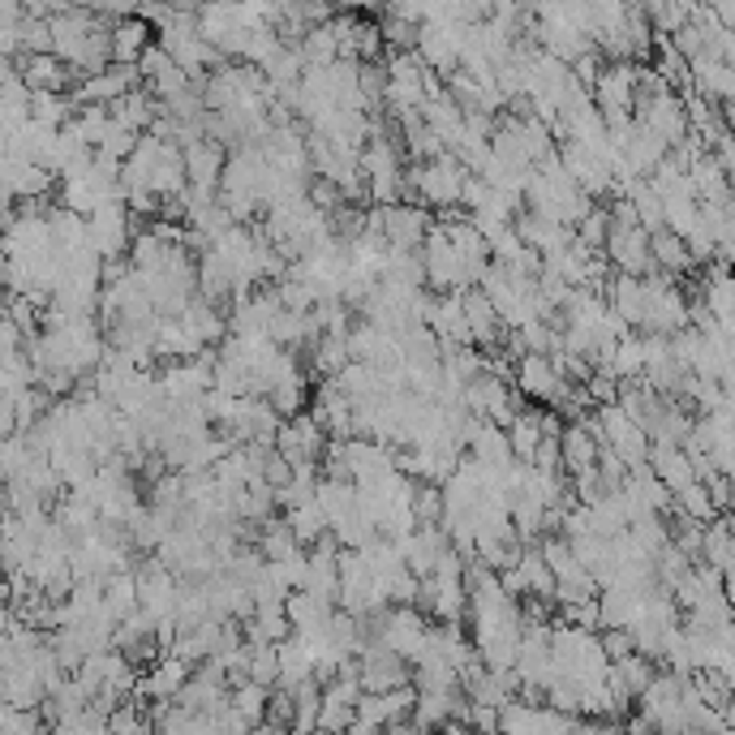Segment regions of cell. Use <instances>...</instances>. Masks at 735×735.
Listing matches in <instances>:
<instances>
[{"mask_svg":"<svg viewBox=\"0 0 735 735\" xmlns=\"http://www.w3.org/2000/svg\"><path fill=\"white\" fill-rule=\"evenodd\" d=\"M602 258L606 267H615V276H632V280L659 276L650 263V232H641L637 224H611L602 241Z\"/></svg>","mask_w":735,"mask_h":735,"instance_id":"6da1fadb","label":"cell"},{"mask_svg":"<svg viewBox=\"0 0 735 735\" xmlns=\"http://www.w3.org/2000/svg\"><path fill=\"white\" fill-rule=\"evenodd\" d=\"M632 121L646 134H654L666 150L684 147V138H688V117H684V104H679L675 91L650 95V99H632Z\"/></svg>","mask_w":735,"mask_h":735,"instance_id":"7a4b0ae2","label":"cell"},{"mask_svg":"<svg viewBox=\"0 0 735 735\" xmlns=\"http://www.w3.org/2000/svg\"><path fill=\"white\" fill-rule=\"evenodd\" d=\"M593 422H598V439L606 451H615L628 469H637V465H646V451H650V435L637 426V422H628L624 413H619V405H602V409H593Z\"/></svg>","mask_w":735,"mask_h":735,"instance_id":"3957f363","label":"cell"},{"mask_svg":"<svg viewBox=\"0 0 735 735\" xmlns=\"http://www.w3.org/2000/svg\"><path fill=\"white\" fill-rule=\"evenodd\" d=\"M276 456L297 469V465H318L323 460V447H327V435L318 431V422L310 418V413H297L289 422H280V431H276Z\"/></svg>","mask_w":735,"mask_h":735,"instance_id":"277c9868","label":"cell"},{"mask_svg":"<svg viewBox=\"0 0 735 735\" xmlns=\"http://www.w3.org/2000/svg\"><path fill=\"white\" fill-rule=\"evenodd\" d=\"M383 241L387 250H400V254H418L426 232L435 228V216L418 203H396V207H383Z\"/></svg>","mask_w":735,"mask_h":735,"instance_id":"5b68a950","label":"cell"},{"mask_svg":"<svg viewBox=\"0 0 735 735\" xmlns=\"http://www.w3.org/2000/svg\"><path fill=\"white\" fill-rule=\"evenodd\" d=\"M513 383H516V396L538 400V405H555V396L564 391V378L555 374L551 358H542V353H525L513 366Z\"/></svg>","mask_w":735,"mask_h":735,"instance_id":"8992f818","label":"cell"},{"mask_svg":"<svg viewBox=\"0 0 735 735\" xmlns=\"http://www.w3.org/2000/svg\"><path fill=\"white\" fill-rule=\"evenodd\" d=\"M224 155L228 150L198 138L190 147H181V164H185V185L190 190H203V194H220V172H224Z\"/></svg>","mask_w":735,"mask_h":735,"instance_id":"52a82bcc","label":"cell"},{"mask_svg":"<svg viewBox=\"0 0 735 735\" xmlns=\"http://www.w3.org/2000/svg\"><path fill=\"white\" fill-rule=\"evenodd\" d=\"M86 237L95 241V250H99L104 258L125 254V245H130V216H125V203L117 198V203H104L99 212H91V232H86Z\"/></svg>","mask_w":735,"mask_h":735,"instance_id":"ba28073f","label":"cell"},{"mask_svg":"<svg viewBox=\"0 0 735 735\" xmlns=\"http://www.w3.org/2000/svg\"><path fill=\"white\" fill-rule=\"evenodd\" d=\"M130 91H138V65H112V70H99L82 86V99L99 108V104H117Z\"/></svg>","mask_w":735,"mask_h":735,"instance_id":"9c48e42d","label":"cell"},{"mask_svg":"<svg viewBox=\"0 0 735 735\" xmlns=\"http://www.w3.org/2000/svg\"><path fill=\"white\" fill-rule=\"evenodd\" d=\"M150 48V26L143 17L117 22V31H108V57L117 65H138V57Z\"/></svg>","mask_w":735,"mask_h":735,"instance_id":"30bf717a","label":"cell"},{"mask_svg":"<svg viewBox=\"0 0 735 735\" xmlns=\"http://www.w3.org/2000/svg\"><path fill=\"white\" fill-rule=\"evenodd\" d=\"M598 447H602V443L593 439L581 422H568L564 435H559V465H564V473L573 478V473H581V469H593Z\"/></svg>","mask_w":735,"mask_h":735,"instance_id":"8fae6325","label":"cell"},{"mask_svg":"<svg viewBox=\"0 0 735 735\" xmlns=\"http://www.w3.org/2000/svg\"><path fill=\"white\" fill-rule=\"evenodd\" d=\"M504 435H508V447H513L516 465H529V460H533V451H538V443H542V409L525 405L513 422H508V431H504Z\"/></svg>","mask_w":735,"mask_h":735,"instance_id":"7c38bea8","label":"cell"},{"mask_svg":"<svg viewBox=\"0 0 735 735\" xmlns=\"http://www.w3.org/2000/svg\"><path fill=\"white\" fill-rule=\"evenodd\" d=\"M254 551L263 555V564H285V559H293V555H301V546H297V538H293V533H289L285 516H272L267 525H258Z\"/></svg>","mask_w":735,"mask_h":735,"instance_id":"4fadbf2b","label":"cell"},{"mask_svg":"<svg viewBox=\"0 0 735 735\" xmlns=\"http://www.w3.org/2000/svg\"><path fill=\"white\" fill-rule=\"evenodd\" d=\"M155 112H159V104L150 99V91H130V95H121L117 104H112V125H121V130H130V134H143L150 130V121H155Z\"/></svg>","mask_w":735,"mask_h":735,"instance_id":"5bb4252c","label":"cell"},{"mask_svg":"<svg viewBox=\"0 0 735 735\" xmlns=\"http://www.w3.org/2000/svg\"><path fill=\"white\" fill-rule=\"evenodd\" d=\"M650 263H654V272L666 276V280H679V276L692 267V258H688L684 241H679L675 232H666V228L650 237Z\"/></svg>","mask_w":735,"mask_h":735,"instance_id":"9a60e30c","label":"cell"},{"mask_svg":"<svg viewBox=\"0 0 735 735\" xmlns=\"http://www.w3.org/2000/svg\"><path fill=\"white\" fill-rule=\"evenodd\" d=\"M701 564H710L714 573L727 577V568H732V520L727 516H719L701 529Z\"/></svg>","mask_w":735,"mask_h":735,"instance_id":"2e32d148","label":"cell"},{"mask_svg":"<svg viewBox=\"0 0 735 735\" xmlns=\"http://www.w3.org/2000/svg\"><path fill=\"white\" fill-rule=\"evenodd\" d=\"M641 336L632 332V336H624L615 349H611V362H606V374L615 378V383H641Z\"/></svg>","mask_w":735,"mask_h":735,"instance_id":"e0dca14e","label":"cell"},{"mask_svg":"<svg viewBox=\"0 0 735 735\" xmlns=\"http://www.w3.org/2000/svg\"><path fill=\"white\" fill-rule=\"evenodd\" d=\"M285 525H289V533L297 538V546L305 551V546H314L323 533H327V516L318 504H301V508H289L285 513Z\"/></svg>","mask_w":735,"mask_h":735,"instance_id":"ac0fdd59","label":"cell"},{"mask_svg":"<svg viewBox=\"0 0 735 735\" xmlns=\"http://www.w3.org/2000/svg\"><path fill=\"white\" fill-rule=\"evenodd\" d=\"M310 366L318 370L323 378H336L340 370L349 366V349H345V336H318L310 345Z\"/></svg>","mask_w":735,"mask_h":735,"instance_id":"d6986e66","label":"cell"},{"mask_svg":"<svg viewBox=\"0 0 735 735\" xmlns=\"http://www.w3.org/2000/svg\"><path fill=\"white\" fill-rule=\"evenodd\" d=\"M671 513L684 516V520H692V525H710V520H719V513H714V504H710V495H706V486L701 482H692L688 491H679L675 499H671Z\"/></svg>","mask_w":735,"mask_h":735,"instance_id":"ffe728a7","label":"cell"},{"mask_svg":"<svg viewBox=\"0 0 735 735\" xmlns=\"http://www.w3.org/2000/svg\"><path fill=\"white\" fill-rule=\"evenodd\" d=\"M172 70H177V65L168 61V52H164L159 44H155V48H147V52L138 57V77H147V82H159V77L172 74Z\"/></svg>","mask_w":735,"mask_h":735,"instance_id":"44dd1931","label":"cell"},{"mask_svg":"<svg viewBox=\"0 0 735 735\" xmlns=\"http://www.w3.org/2000/svg\"><path fill=\"white\" fill-rule=\"evenodd\" d=\"M61 65H57V61H48V57H35V61H31V82H35V86H61Z\"/></svg>","mask_w":735,"mask_h":735,"instance_id":"7402d4cb","label":"cell"}]
</instances>
